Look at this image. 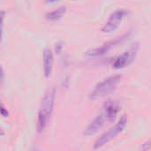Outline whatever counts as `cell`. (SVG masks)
<instances>
[{
    "label": "cell",
    "mask_w": 151,
    "mask_h": 151,
    "mask_svg": "<svg viewBox=\"0 0 151 151\" xmlns=\"http://www.w3.org/2000/svg\"><path fill=\"white\" fill-rule=\"evenodd\" d=\"M55 98H56L55 88H51L48 89L42 100L41 107H40L39 113H38V119H37L38 133H42L46 128L49 123V120L50 119V116L54 109Z\"/></svg>",
    "instance_id": "6da1fadb"
},
{
    "label": "cell",
    "mask_w": 151,
    "mask_h": 151,
    "mask_svg": "<svg viewBox=\"0 0 151 151\" xmlns=\"http://www.w3.org/2000/svg\"><path fill=\"white\" fill-rule=\"evenodd\" d=\"M121 78L122 77L120 75H113L104 79L95 86V88L89 94V98L92 100H96L110 94L115 89Z\"/></svg>",
    "instance_id": "7a4b0ae2"
},
{
    "label": "cell",
    "mask_w": 151,
    "mask_h": 151,
    "mask_svg": "<svg viewBox=\"0 0 151 151\" xmlns=\"http://www.w3.org/2000/svg\"><path fill=\"white\" fill-rule=\"evenodd\" d=\"M127 124V115H123L120 118V119L119 120V122L114 127H112L109 131H107L106 133L102 134L96 141V142L94 144V149L102 148L103 146L106 145L111 141L115 139L119 134H121L123 132V130L125 129Z\"/></svg>",
    "instance_id": "3957f363"
},
{
    "label": "cell",
    "mask_w": 151,
    "mask_h": 151,
    "mask_svg": "<svg viewBox=\"0 0 151 151\" xmlns=\"http://www.w3.org/2000/svg\"><path fill=\"white\" fill-rule=\"evenodd\" d=\"M139 50V46L138 44H134L130 50H127L126 52H124L123 54H121L120 56H119L115 61L113 62V68L115 69H121L124 68L126 66H127L128 65H130L133 60L135 58L137 53Z\"/></svg>",
    "instance_id": "277c9868"
},
{
    "label": "cell",
    "mask_w": 151,
    "mask_h": 151,
    "mask_svg": "<svg viewBox=\"0 0 151 151\" xmlns=\"http://www.w3.org/2000/svg\"><path fill=\"white\" fill-rule=\"evenodd\" d=\"M127 13V11L124 9H119V10L115 11L110 16L109 19L103 27L102 31L104 33H111V32L114 31L119 27V25L120 24V22L122 21L123 18L126 16Z\"/></svg>",
    "instance_id": "5b68a950"
},
{
    "label": "cell",
    "mask_w": 151,
    "mask_h": 151,
    "mask_svg": "<svg viewBox=\"0 0 151 151\" xmlns=\"http://www.w3.org/2000/svg\"><path fill=\"white\" fill-rule=\"evenodd\" d=\"M129 36V34H126L124 35H122L121 37H119L113 41L108 42L106 43H104L103 46H101L100 48H96L95 50H93L92 51H90L88 53V55L90 57H101L105 55L106 53H108V51H110L112 48L116 47L117 45H119V43H121L123 41L126 40V38H127Z\"/></svg>",
    "instance_id": "8992f818"
},
{
    "label": "cell",
    "mask_w": 151,
    "mask_h": 151,
    "mask_svg": "<svg viewBox=\"0 0 151 151\" xmlns=\"http://www.w3.org/2000/svg\"><path fill=\"white\" fill-rule=\"evenodd\" d=\"M105 121H107L105 116L101 112L88 126V127L84 130L83 134L85 136H91L94 135L95 134H96L98 132L99 129H101L103 127V126L104 125Z\"/></svg>",
    "instance_id": "52a82bcc"
},
{
    "label": "cell",
    "mask_w": 151,
    "mask_h": 151,
    "mask_svg": "<svg viewBox=\"0 0 151 151\" xmlns=\"http://www.w3.org/2000/svg\"><path fill=\"white\" fill-rule=\"evenodd\" d=\"M119 109L120 107H119V103L114 102V101H108L104 104L102 113L105 116L107 121H111V120H114L115 118L117 117L119 111Z\"/></svg>",
    "instance_id": "ba28073f"
},
{
    "label": "cell",
    "mask_w": 151,
    "mask_h": 151,
    "mask_svg": "<svg viewBox=\"0 0 151 151\" xmlns=\"http://www.w3.org/2000/svg\"><path fill=\"white\" fill-rule=\"evenodd\" d=\"M53 65V53L50 49H46L43 53V73L46 78H49Z\"/></svg>",
    "instance_id": "9c48e42d"
},
{
    "label": "cell",
    "mask_w": 151,
    "mask_h": 151,
    "mask_svg": "<svg viewBox=\"0 0 151 151\" xmlns=\"http://www.w3.org/2000/svg\"><path fill=\"white\" fill-rule=\"evenodd\" d=\"M65 10H66V8L65 6H62V7H60L58 9H56L53 12L47 13L46 14V19H49V20H57V19H59L65 14Z\"/></svg>",
    "instance_id": "30bf717a"
},
{
    "label": "cell",
    "mask_w": 151,
    "mask_h": 151,
    "mask_svg": "<svg viewBox=\"0 0 151 151\" xmlns=\"http://www.w3.org/2000/svg\"><path fill=\"white\" fill-rule=\"evenodd\" d=\"M141 150H151V139L147 141L146 142H144L141 146Z\"/></svg>",
    "instance_id": "8fae6325"
},
{
    "label": "cell",
    "mask_w": 151,
    "mask_h": 151,
    "mask_svg": "<svg viewBox=\"0 0 151 151\" xmlns=\"http://www.w3.org/2000/svg\"><path fill=\"white\" fill-rule=\"evenodd\" d=\"M1 114H2V116L3 117H4V118H6V117H8V111H7V110H5V108L4 107V105L3 104H1Z\"/></svg>",
    "instance_id": "7c38bea8"
},
{
    "label": "cell",
    "mask_w": 151,
    "mask_h": 151,
    "mask_svg": "<svg viewBox=\"0 0 151 151\" xmlns=\"http://www.w3.org/2000/svg\"><path fill=\"white\" fill-rule=\"evenodd\" d=\"M55 1H58V0H47V2H50V3H52V2H55Z\"/></svg>",
    "instance_id": "4fadbf2b"
}]
</instances>
